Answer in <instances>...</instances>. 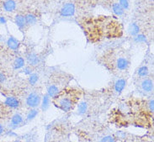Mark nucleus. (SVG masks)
Here are the masks:
<instances>
[{"label":"nucleus","mask_w":154,"mask_h":142,"mask_svg":"<svg viewBox=\"0 0 154 142\" xmlns=\"http://www.w3.org/2000/svg\"><path fill=\"white\" fill-rule=\"evenodd\" d=\"M79 90L72 91V90H63V92H59L57 96L53 98V103L55 106L58 109H62L64 112H68L73 109L74 105L79 101V98L76 96V92Z\"/></svg>","instance_id":"nucleus-1"},{"label":"nucleus","mask_w":154,"mask_h":142,"mask_svg":"<svg viewBox=\"0 0 154 142\" xmlns=\"http://www.w3.org/2000/svg\"><path fill=\"white\" fill-rule=\"evenodd\" d=\"M113 65L115 66L116 69L119 71H126L129 68L130 61L129 59L125 57V56H120L116 59L115 63Z\"/></svg>","instance_id":"nucleus-2"},{"label":"nucleus","mask_w":154,"mask_h":142,"mask_svg":"<svg viewBox=\"0 0 154 142\" xmlns=\"http://www.w3.org/2000/svg\"><path fill=\"white\" fill-rule=\"evenodd\" d=\"M41 104V96L35 93L31 92L26 98V104L30 108H36Z\"/></svg>","instance_id":"nucleus-3"},{"label":"nucleus","mask_w":154,"mask_h":142,"mask_svg":"<svg viewBox=\"0 0 154 142\" xmlns=\"http://www.w3.org/2000/svg\"><path fill=\"white\" fill-rule=\"evenodd\" d=\"M76 8L75 5L72 3H67L63 6V8L60 10V14L63 17H70L74 15Z\"/></svg>","instance_id":"nucleus-4"},{"label":"nucleus","mask_w":154,"mask_h":142,"mask_svg":"<svg viewBox=\"0 0 154 142\" xmlns=\"http://www.w3.org/2000/svg\"><path fill=\"white\" fill-rule=\"evenodd\" d=\"M4 104L11 109H18L20 107V101L15 97L9 96L6 98Z\"/></svg>","instance_id":"nucleus-5"},{"label":"nucleus","mask_w":154,"mask_h":142,"mask_svg":"<svg viewBox=\"0 0 154 142\" xmlns=\"http://www.w3.org/2000/svg\"><path fill=\"white\" fill-rule=\"evenodd\" d=\"M3 8L6 12H14L16 8V2L14 0H5L3 3Z\"/></svg>","instance_id":"nucleus-6"},{"label":"nucleus","mask_w":154,"mask_h":142,"mask_svg":"<svg viewBox=\"0 0 154 142\" xmlns=\"http://www.w3.org/2000/svg\"><path fill=\"white\" fill-rule=\"evenodd\" d=\"M142 88L143 91L147 92H152L153 90V82L150 78H146L142 82Z\"/></svg>","instance_id":"nucleus-7"},{"label":"nucleus","mask_w":154,"mask_h":142,"mask_svg":"<svg viewBox=\"0 0 154 142\" xmlns=\"http://www.w3.org/2000/svg\"><path fill=\"white\" fill-rule=\"evenodd\" d=\"M60 92V89H59L58 86H57L56 84H51L49 85V87L47 88V95L50 98H54L55 96H57Z\"/></svg>","instance_id":"nucleus-8"},{"label":"nucleus","mask_w":154,"mask_h":142,"mask_svg":"<svg viewBox=\"0 0 154 142\" xmlns=\"http://www.w3.org/2000/svg\"><path fill=\"white\" fill-rule=\"evenodd\" d=\"M23 120H24V119L22 117V115H20V113H15L11 119V125H10L12 128H17L20 124L23 123Z\"/></svg>","instance_id":"nucleus-9"},{"label":"nucleus","mask_w":154,"mask_h":142,"mask_svg":"<svg viewBox=\"0 0 154 142\" xmlns=\"http://www.w3.org/2000/svg\"><path fill=\"white\" fill-rule=\"evenodd\" d=\"M111 9L116 16H122L125 14V9L121 7L119 3H113L111 5Z\"/></svg>","instance_id":"nucleus-10"},{"label":"nucleus","mask_w":154,"mask_h":142,"mask_svg":"<svg viewBox=\"0 0 154 142\" xmlns=\"http://www.w3.org/2000/svg\"><path fill=\"white\" fill-rule=\"evenodd\" d=\"M14 22H15L17 26L20 29H25V27L26 26L25 16L22 15V14H17L15 18H14Z\"/></svg>","instance_id":"nucleus-11"},{"label":"nucleus","mask_w":154,"mask_h":142,"mask_svg":"<svg viewBox=\"0 0 154 142\" xmlns=\"http://www.w3.org/2000/svg\"><path fill=\"white\" fill-rule=\"evenodd\" d=\"M125 85H126V81L125 79H118L116 82V83H115V91L117 92V93H121L123 90H124V88H125Z\"/></svg>","instance_id":"nucleus-12"},{"label":"nucleus","mask_w":154,"mask_h":142,"mask_svg":"<svg viewBox=\"0 0 154 142\" xmlns=\"http://www.w3.org/2000/svg\"><path fill=\"white\" fill-rule=\"evenodd\" d=\"M26 59L30 66H35L40 62V59L35 53H29L26 56Z\"/></svg>","instance_id":"nucleus-13"},{"label":"nucleus","mask_w":154,"mask_h":142,"mask_svg":"<svg viewBox=\"0 0 154 142\" xmlns=\"http://www.w3.org/2000/svg\"><path fill=\"white\" fill-rule=\"evenodd\" d=\"M7 45L11 50H16L20 47V41L14 37H9L7 41Z\"/></svg>","instance_id":"nucleus-14"},{"label":"nucleus","mask_w":154,"mask_h":142,"mask_svg":"<svg viewBox=\"0 0 154 142\" xmlns=\"http://www.w3.org/2000/svg\"><path fill=\"white\" fill-rule=\"evenodd\" d=\"M139 32H140V27H139V25L137 23H131L129 25V27H128V33L131 35L135 36L137 34H139Z\"/></svg>","instance_id":"nucleus-15"},{"label":"nucleus","mask_w":154,"mask_h":142,"mask_svg":"<svg viewBox=\"0 0 154 142\" xmlns=\"http://www.w3.org/2000/svg\"><path fill=\"white\" fill-rule=\"evenodd\" d=\"M25 59L21 56H18L14 62V69L17 70V69H20L25 67Z\"/></svg>","instance_id":"nucleus-16"},{"label":"nucleus","mask_w":154,"mask_h":142,"mask_svg":"<svg viewBox=\"0 0 154 142\" xmlns=\"http://www.w3.org/2000/svg\"><path fill=\"white\" fill-rule=\"evenodd\" d=\"M25 22H26V25H33L37 21L36 16L33 14H27L26 15H25Z\"/></svg>","instance_id":"nucleus-17"},{"label":"nucleus","mask_w":154,"mask_h":142,"mask_svg":"<svg viewBox=\"0 0 154 142\" xmlns=\"http://www.w3.org/2000/svg\"><path fill=\"white\" fill-rule=\"evenodd\" d=\"M137 74L141 77H147L148 74H149V69H148V67H146V66L141 67L138 69Z\"/></svg>","instance_id":"nucleus-18"},{"label":"nucleus","mask_w":154,"mask_h":142,"mask_svg":"<svg viewBox=\"0 0 154 142\" xmlns=\"http://www.w3.org/2000/svg\"><path fill=\"white\" fill-rule=\"evenodd\" d=\"M146 36L143 34H137L134 37V41L136 43H145L146 42Z\"/></svg>","instance_id":"nucleus-19"},{"label":"nucleus","mask_w":154,"mask_h":142,"mask_svg":"<svg viewBox=\"0 0 154 142\" xmlns=\"http://www.w3.org/2000/svg\"><path fill=\"white\" fill-rule=\"evenodd\" d=\"M78 109H79V113L80 114H83V113H85L87 112L88 110V104L86 102H81L80 104L78 106Z\"/></svg>","instance_id":"nucleus-20"},{"label":"nucleus","mask_w":154,"mask_h":142,"mask_svg":"<svg viewBox=\"0 0 154 142\" xmlns=\"http://www.w3.org/2000/svg\"><path fill=\"white\" fill-rule=\"evenodd\" d=\"M49 104H50V97L46 94V95L44 96V98H43V100H42V108L44 111L48 109V107H49Z\"/></svg>","instance_id":"nucleus-21"},{"label":"nucleus","mask_w":154,"mask_h":142,"mask_svg":"<svg viewBox=\"0 0 154 142\" xmlns=\"http://www.w3.org/2000/svg\"><path fill=\"white\" fill-rule=\"evenodd\" d=\"M39 80V76L36 73H31L29 77V83L30 85H35V83L38 82Z\"/></svg>","instance_id":"nucleus-22"},{"label":"nucleus","mask_w":154,"mask_h":142,"mask_svg":"<svg viewBox=\"0 0 154 142\" xmlns=\"http://www.w3.org/2000/svg\"><path fill=\"white\" fill-rule=\"evenodd\" d=\"M38 114V111L36 109H32V110H30L28 113V115H27V120L29 121V120H32L34 119L36 117V115Z\"/></svg>","instance_id":"nucleus-23"},{"label":"nucleus","mask_w":154,"mask_h":142,"mask_svg":"<svg viewBox=\"0 0 154 142\" xmlns=\"http://www.w3.org/2000/svg\"><path fill=\"white\" fill-rule=\"evenodd\" d=\"M119 4L121 5L122 8H124L125 10H127L129 8L130 6V3L129 0H119Z\"/></svg>","instance_id":"nucleus-24"},{"label":"nucleus","mask_w":154,"mask_h":142,"mask_svg":"<svg viewBox=\"0 0 154 142\" xmlns=\"http://www.w3.org/2000/svg\"><path fill=\"white\" fill-rule=\"evenodd\" d=\"M101 140H102V141H109L110 142V141H115L116 140L113 138L112 136H110V135H107V136H104V138L102 139Z\"/></svg>","instance_id":"nucleus-25"},{"label":"nucleus","mask_w":154,"mask_h":142,"mask_svg":"<svg viewBox=\"0 0 154 142\" xmlns=\"http://www.w3.org/2000/svg\"><path fill=\"white\" fill-rule=\"evenodd\" d=\"M154 101L153 99H152V100L149 101V103H148V107H149V111L152 112V113H153V110H154Z\"/></svg>","instance_id":"nucleus-26"},{"label":"nucleus","mask_w":154,"mask_h":142,"mask_svg":"<svg viewBox=\"0 0 154 142\" xmlns=\"http://www.w3.org/2000/svg\"><path fill=\"white\" fill-rule=\"evenodd\" d=\"M24 72H25V74H26V75H30L32 73V69L29 67H26L24 68Z\"/></svg>","instance_id":"nucleus-27"},{"label":"nucleus","mask_w":154,"mask_h":142,"mask_svg":"<svg viewBox=\"0 0 154 142\" xmlns=\"http://www.w3.org/2000/svg\"><path fill=\"white\" fill-rule=\"evenodd\" d=\"M116 135L119 138H125V133L124 132H117Z\"/></svg>","instance_id":"nucleus-28"},{"label":"nucleus","mask_w":154,"mask_h":142,"mask_svg":"<svg viewBox=\"0 0 154 142\" xmlns=\"http://www.w3.org/2000/svg\"><path fill=\"white\" fill-rule=\"evenodd\" d=\"M5 80H6V77H5V75H4V73H0V82H1V83H4Z\"/></svg>","instance_id":"nucleus-29"},{"label":"nucleus","mask_w":154,"mask_h":142,"mask_svg":"<svg viewBox=\"0 0 154 142\" xmlns=\"http://www.w3.org/2000/svg\"><path fill=\"white\" fill-rule=\"evenodd\" d=\"M6 20H5V18L4 17H0V24H6Z\"/></svg>","instance_id":"nucleus-30"},{"label":"nucleus","mask_w":154,"mask_h":142,"mask_svg":"<svg viewBox=\"0 0 154 142\" xmlns=\"http://www.w3.org/2000/svg\"><path fill=\"white\" fill-rule=\"evenodd\" d=\"M4 127H3V125H2L0 124V134L4 133Z\"/></svg>","instance_id":"nucleus-31"}]
</instances>
